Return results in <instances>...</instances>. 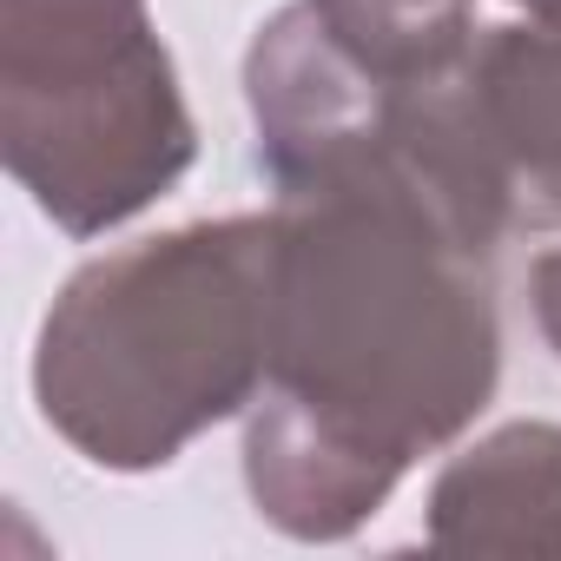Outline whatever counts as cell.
I'll return each instance as SVG.
<instances>
[{
  "mask_svg": "<svg viewBox=\"0 0 561 561\" xmlns=\"http://www.w3.org/2000/svg\"><path fill=\"white\" fill-rule=\"evenodd\" d=\"M271 370L244 489L291 541L357 535L495 397V244L403 159L357 152L271 185Z\"/></svg>",
  "mask_w": 561,
  "mask_h": 561,
  "instance_id": "1",
  "label": "cell"
},
{
  "mask_svg": "<svg viewBox=\"0 0 561 561\" xmlns=\"http://www.w3.org/2000/svg\"><path fill=\"white\" fill-rule=\"evenodd\" d=\"M271 211H238L80 264L34 351L47 430L139 476L244 416L271 370Z\"/></svg>",
  "mask_w": 561,
  "mask_h": 561,
  "instance_id": "2",
  "label": "cell"
},
{
  "mask_svg": "<svg viewBox=\"0 0 561 561\" xmlns=\"http://www.w3.org/2000/svg\"><path fill=\"white\" fill-rule=\"evenodd\" d=\"M0 152L67 231L106 238L198 159L146 0H0Z\"/></svg>",
  "mask_w": 561,
  "mask_h": 561,
  "instance_id": "3",
  "label": "cell"
},
{
  "mask_svg": "<svg viewBox=\"0 0 561 561\" xmlns=\"http://www.w3.org/2000/svg\"><path fill=\"white\" fill-rule=\"evenodd\" d=\"M370 152L403 159L489 244L561 231V0H476L383 100Z\"/></svg>",
  "mask_w": 561,
  "mask_h": 561,
  "instance_id": "4",
  "label": "cell"
},
{
  "mask_svg": "<svg viewBox=\"0 0 561 561\" xmlns=\"http://www.w3.org/2000/svg\"><path fill=\"white\" fill-rule=\"evenodd\" d=\"M436 554H561V423H502L443 462L423 508Z\"/></svg>",
  "mask_w": 561,
  "mask_h": 561,
  "instance_id": "5",
  "label": "cell"
},
{
  "mask_svg": "<svg viewBox=\"0 0 561 561\" xmlns=\"http://www.w3.org/2000/svg\"><path fill=\"white\" fill-rule=\"evenodd\" d=\"M528 311H535L541 344H548L554 364H561V244H548V251L528 264Z\"/></svg>",
  "mask_w": 561,
  "mask_h": 561,
  "instance_id": "6",
  "label": "cell"
}]
</instances>
